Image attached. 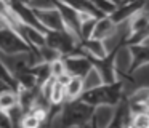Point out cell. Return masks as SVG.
I'll return each mask as SVG.
<instances>
[{
    "mask_svg": "<svg viewBox=\"0 0 149 128\" xmlns=\"http://www.w3.org/2000/svg\"><path fill=\"white\" fill-rule=\"evenodd\" d=\"M125 83L123 80H116L111 83H103L100 86H95L90 90H84L79 99L90 106H100V104H109L117 106L123 98H125Z\"/></svg>",
    "mask_w": 149,
    "mask_h": 128,
    "instance_id": "obj_1",
    "label": "cell"
},
{
    "mask_svg": "<svg viewBox=\"0 0 149 128\" xmlns=\"http://www.w3.org/2000/svg\"><path fill=\"white\" fill-rule=\"evenodd\" d=\"M91 114H93V106L80 101V99H68L63 102L58 114L59 125L64 128H82L90 127Z\"/></svg>",
    "mask_w": 149,
    "mask_h": 128,
    "instance_id": "obj_2",
    "label": "cell"
},
{
    "mask_svg": "<svg viewBox=\"0 0 149 128\" xmlns=\"http://www.w3.org/2000/svg\"><path fill=\"white\" fill-rule=\"evenodd\" d=\"M79 42L80 40L66 29H63V31H45V45L55 48L63 56L80 51L82 48Z\"/></svg>",
    "mask_w": 149,
    "mask_h": 128,
    "instance_id": "obj_3",
    "label": "cell"
},
{
    "mask_svg": "<svg viewBox=\"0 0 149 128\" xmlns=\"http://www.w3.org/2000/svg\"><path fill=\"white\" fill-rule=\"evenodd\" d=\"M34 48L19 35V32L10 26H0V53L2 54H21L29 53Z\"/></svg>",
    "mask_w": 149,
    "mask_h": 128,
    "instance_id": "obj_4",
    "label": "cell"
},
{
    "mask_svg": "<svg viewBox=\"0 0 149 128\" xmlns=\"http://www.w3.org/2000/svg\"><path fill=\"white\" fill-rule=\"evenodd\" d=\"M32 8L37 21H39L40 27L43 31H63V29H66L61 13L53 2L48 3V5H39V6H32Z\"/></svg>",
    "mask_w": 149,
    "mask_h": 128,
    "instance_id": "obj_5",
    "label": "cell"
},
{
    "mask_svg": "<svg viewBox=\"0 0 149 128\" xmlns=\"http://www.w3.org/2000/svg\"><path fill=\"white\" fill-rule=\"evenodd\" d=\"M63 59H64V64H66V72L69 75H77V77H82V79L93 66L91 58L88 54H85L82 50L71 53L68 56H63Z\"/></svg>",
    "mask_w": 149,
    "mask_h": 128,
    "instance_id": "obj_6",
    "label": "cell"
},
{
    "mask_svg": "<svg viewBox=\"0 0 149 128\" xmlns=\"http://www.w3.org/2000/svg\"><path fill=\"white\" fill-rule=\"evenodd\" d=\"M53 3L56 5V8L61 13L63 22H64L66 31H69L71 34H74L79 38V31H80V21H82V13L77 11L75 8H72L68 3H63L59 0H53ZM80 40V38H79Z\"/></svg>",
    "mask_w": 149,
    "mask_h": 128,
    "instance_id": "obj_7",
    "label": "cell"
},
{
    "mask_svg": "<svg viewBox=\"0 0 149 128\" xmlns=\"http://www.w3.org/2000/svg\"><path fill=\"white\" fill-rule=\"evenodd\" d=\"M132 63H130V74H135L141 70L143 67H149V45L146 42L128 45Z\"/></svg>",
    "mask_w": 149,
    "mask_h": 128,
    "instance_id": "obj_8",
    "label": "cell"
},
{
    "mask_svg": "<svg viewBox=\"0 0 149 128\" xmlns=\"http://www.w3.org/2000/svg\"><path fill=\"white\" fill-rule=\"evenodd\" d=\"M15 29L19 32V35L27 42V45H29L31 48H34V50L45 45V31H42V29L34 27V26H29V24H24V22H21V21L15 26Z\"/></svg>",
    "mask_w": 149,
    "mask_h": 128,
    "instance_id": "obj_9",
    "label": "cell"
},
{
    "mask_svg": "<svg viewBox=\"0 0 149 128\" xmlns=\"http://www.w3.org/2000/svg\"><path fill=\"white\" fill-rule=\"evenodd\" d=\"M146 5H148V2H123V3H120V5H117V8L114 10L109 16H111V19L119 26V24L127 22L135 13H138L139 10L146 8Z\"/></svg>",
    "mask_w": 149,
    "mask_h": 128,
    "instance_id": "obj_10",
    "label": "cell"
},
{
    "mask_svg": "<svg viewBox=\"0 0 149 128\" xmlns=\"http://www.w3.org/2000/svg\"><path fill=\"white\" fill-rule=\"evenodd\" d=\"M114 111H116V106H109V104L95 106L93 114H91V120H90V127L109 128L114 118Z\"/></svg>",
    "mask_w": 149,
    "mask_h": 128,
    "instance_id": "obj_11",
    "label": "cell"
},
{
    "mask_svg": "<svg viewBox=\"0 0 149 128\" xmlns=\"http://www.w3.org/2000/svg\"><path fill=\"white\" fill-rule=\"evenodd\" d=\"M80 48L85 54L91 58V59H101L109 53V45L106 40H101V38H95L90 37L87 40H80Z\"/></svg>",
    "mask_w": 149,
    "mask_h": 128,
    "instance_id": "obj_12",
    "label": "cell"
},
{
    "mask_svg": "<svg viewBox=\"0 0 149 128\" xmlns=\"http://www.w3.org/2000/svg\"><path fill=\"white\" fill-rule=\"evenodd\" d=\"M116 34H117V24L111 19V16H100V18H96L91 37L109 42L111 38H114Z\"/></svg>",
    "mask_w": 149,
    "mask_h": 128,
    "instance_id": "obj_13",
    "label": "cell"
},
{
    "mask_svg": "<svg viewBox=\"0 0 149 128\" xmlns=\"http://www.w3.org/2000/svg\"><path fill=\"white\" fill-rule=\"evenodd\" d=\"M64 86H66V101L68 99H77L84 91V80H82V77L71 75L69 80L64 83Z\"/></svg>",
    "mask_w": 149,
    "mask_h": 128,
    "instance_id": "obj_14",
    "label": "cell"
},
{
    "mask_svg": "<svg viewBox=\"0 0 149 128\" xmlns=\"http://www.w3.org/2000/svg\"><path fill=\"white\" fill-rule=\"evenodd\" d=\"M95 22H96V16L88 15V13H82V21H80V31H79V38L80 40H87L91 37L95 29Z\"/></svg>",
    "mask_w": 149,
    "mask_h": 128,
    "instance_id": "obj_15",
    "label": "cell"
},
{
    "mask_svg": "<svg viewBox=\"0 0 149 128\" xmlns=\"http://www.w3.org/2000/svg\"><path fill=\"white\" fill-rule=\"evenodd\" d=\"M59 2L68 3V5H71L72 8H75L80 13H88V15H93V16H96V18L103 16V15H100V13L96 11V8L93 6L91 0H59Z\"/></svg>",
    "mask_w": 149,
    "mask_h": 128,
    "instance_id": "obj_16",
    "label": "cell"
},
{
    "mask_svg": "<svg viewBox=\"0 0 149 128\" xmlns=\"http://www.w3.org/2000/svg\"><path fill=\"white\" fill-rule=\"evenodd\" d=\"M18 106V95L15 90H5L0 93V109L5 112L11 111Z\"/></svg>",
    "mask_w": 149,
    "mask_h": 128,
    "instance_id": "obj_17",
    "label": "cell"
},
{
    "mask_svg": "<svg viewBox=\"0 0 149 128\" xmlns=\"http://www.w3.org/2000/svg\"><path fill=\"white\" fill-rule=\"evenodd\" d=\"M82 80H84V90H90V88H95V86H100V85L104 83L100 70H98L95 66H91V69L85 74V77Z\"/></svg>",
    "mask_w": 149,
    "mask_h": 128,
    "instance_id": "obj_18",
    "label": "cell"
},
{
    "mask_svg": "<svg viewBox=\"0 0 149 128\" xmlns=\"http://www.w3.org/2000/svg\"><path fill=\"white\" fill-rule=\"evenodd\" d=\"M93 6L96 8V11L103 16H109L114 10L117 8V5L112 2V0H91Z\"/></svg>",
    "mask_w": 149,
    "mask_h": 128,
    "instance_id": "obj_19",
    "label": "cell"
},
{
    "mask_svg": "<svg viewBox=\"0 0 149 128\" xmlns=\"http://www.w3.org/2000/svg\"><path fill=\"white\" fill-rule=\"evenodd\" d=\"M42 123H43V122L40 120L34 112L29 111V112H24V114H23L21 122H19V127H23V128H39Z\"/></svg>",
    "mask_w": 149,
    "mask_h": 128,
    "instance_id": "obj_20",
    "label": "cell"
},
{
    "mask_svg": "<svg viewBox=\"0 0 149 128\" xmlns=\"http://www.w3.org/2000/svg\"><path fill=\"white\" fill-rule=\"evenodd\" d=\"M130 127H133V128H149V114L148 112H135V114H132Z\"/></svg>",
    "mask_w": 149,
    "mask_h": 128,
    "instance_id": "obj_21",
    "label": "cell"
},
{
    "mask_svg": "<svg viewBox=\"0 0 149 128\" xmlns=\"http://www.w3.org/2000/svg\"><path fill=\"white\" fill-rule=\"evenodd\" d=\"M50 64V72H52V77L53 79H59L61 75L66 74V64H64V59L63 58H58V59L52 61Z\"/></svg>",
    "mask_w": 149,
    "mask_h": 128,
    "instance_id": "obj_22",
    "label": "cell"
},
{
    "mask_svg": "<svg viewBox=\"0 0 149 128\" xmlns=\"http://www.w3.org/2000/svg\"><path fill=\"white\" fill-rule=\"evenodd\" d=\"M148 38H149V22L141 29V31H138L136 34L130 35V37L127 38V45H132V43H141V42L148 40Z\"/></svg>",
    "mask_w": 149,
    "mask_h": 128,
    "instance_id": "obj_23",
    "label": "cell"
},
{
    "mask_svg": "<svg viewBox=\"0 0 149 128\" xmlns=\"http://www.w3.org/2000/svg\"><path fill=\"white\" fill-rule=\"evenodd\" d=\"M15 2H21V3H27V5H31L34 0H15Z\"/></svg>",
    "mask_w": 149,
    "mask_h": 128,
    "instance_id": "obj_24",
    "label": "cell"
},
{
    "mask_svg": "<svg viewBox=\"0 0 149 128\" xmlns=\"http://www.w3.org/2000/svg\"><path fill=\"white\" fill-rule=\"evenodd\" d=\"M112 2L116 3V5H120V3H123V2H125V0H112Z\"/></svg>",
    "mask_w": 149,
    "mask_h": 128,
    "instance_id": "obj_25",
    "label": "cell"
},
{
    "mask_svg": "<svg viewBox=\"0 0 149 128\" xmlns=\"http://www.w3.org/2000/svg\"><path fill=\"white\" fill-rule=\"evenodd\" d=\"M125 2H149V0H125Z\"/></svg>",
    "mask_w": 149,
    "mask_h": 128,
    "instance_id": "obj_26",
    "label": "cell"
},
{
    "mask_svg": "<svg viewBox=\"0 0 149 128\" xmlns=\"http://www.w3.org/2000/svg\"><path fill=\"white\" fill-rule=\"evenodd\" d=\"M10 2H15V0H10Z\"/></svg>",
    "mask_w": 149,
    "mask_h": 128,
    "instance_id": "obj_27",
    "label": "cell"
}]
</instances>
